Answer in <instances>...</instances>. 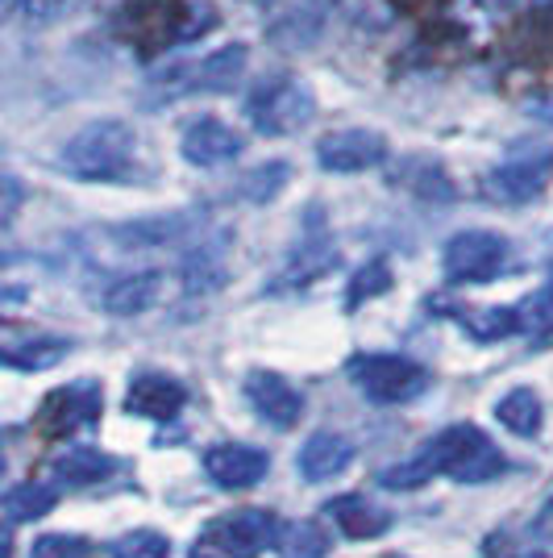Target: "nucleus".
I'll return each instance as SVG.
<instances>
[{
    "instance_id": "4",
    "label": "nucleus",
    "mask_w": 553,
    "mask_h": 558,
    "mask_svg": "<svg viewBox=\"0 0 553 558\" xmlns=\"http://www.w3.org/2000/svg\"><path fill=\"white\" fill-rule=\"evenodd\" d=\"M317 113V100L308 93V84L296 80V75H279V80H267L258 93L250 96V121L258 134H271V138H283V134H296L304 130Z\"/></svg>"
},
{
    "instance_id": "7",
    "label": "nucleus",
    "mask_w": 553,
    "mask_h": 558,
    "mask_svg": "<svg viewBox=\"0 0 553 558\" xmlns=\"http://www.w3.org/2000/svg\"><path fill=\"white\" fill-rule=\"evenodd\" d=\"M445 276L450 283H487L504 271L507 242L491 230H462L445 242Z\"/></svg>"
},
{
    "instance_id": "5",
    "label": "nucleus",
    "mask_w": 553,
    "mask_h": 558,
    "mask_svg": "<svg viewBox=\"0 0 553 558\" xmlns=\"http://www.w3.org/2000/svg\"><path fill=\"white\" fill-rule=\"evenodd\" d=\"M346 372L379 404H404V400L425 392V384H429L425 367L404 359V354H354Z\"/></svg>"
},
{
    "instance_id": "15",
    "label": "nucleus",
    "mask_w": 553,
    "mask_h": 558,
    "mask_svg": "<svg viewBox=\"0 0 553 558\" xmlns=\"http://www.w3.org/2000/svg\"><path fill=\"white\" fill-rule=\"evenodd\" d=\"M184 88L187 93H230L233 84L246 75V47L230 43V47L212 50L200 63L184 68Z\"/></svg>"
},
{
    "instance_id": "2",
    "label": "nucleus",
    "mask_w": 553,
    "mask_h": 558,
    "mask_svg": "<svg viewBox=\"0 0 553 558\" xmlns=\"http://www.w3.org/2000/svg\"><path fill=\"white\" fill-rule=\"evenodd\" d=\"M134 155H138V134L130 121H93L84 125L79 134H71L67 146H63V167L79 180H93V184H113V180H125L130 167H134Z\"/></svg>"
},
{
    "instance_id": "27",
    "label": "nucleus",
    "mask_w": 553,
    "mask_h": 558,
    "mask_svg": "<svg viewBox=\"0 0 553 558\" xmlns=\"http://www.w3.org/2000/svg\"><path fill=\"white\" fill-rule=\"evenodd\" d=\"M516 317H520L525 333H545V329H553V279L541 292H532L525 304H516Z\"/></svg>"
},
{
    "instance_id": "33",
    "label": "nucleus",
    "mask_w": 553,
    "mask_h": 558,
    "mask_svg": "<svg viewBox=\"0 0 553 558\" xmlns=\"http://www.w3.org/2000/svg\"><path fill=\"white\" fill-rule=\"evenodd\" d=\"M379 484H383V488H395V492H413V488H420V484H429V475H425L416 463H408V466H392V471H383V475H379Z\"/></svg>"
},
{
    "instance_id": "23",
    "label": "nucleus",
    "mask_w": 553,
    "mask_h": 558,
    "mask_svg": "<svg viewBox=\"0 0 553 558\" xmlns=\"http://www.w3.org/2000/svg\"><path fill=\"white\" fill-rule=\"evenodd\" d=\"M63 354H67L63 338H29V342H17V347H0V363L17 367V372H47Z\"/></svg>"
},
{
    "instance_id": "37",
    "label": "nucleus",
    "mask_w": 553,
    "mask_h": 558,
    "mask_svg": "<svg viewBox=\"0 0 553 558\" xmlns=\"http://www.w3.org/2000/svg\"><path fill=\"white\" fill-rule=\"evenodd\" d=\"M550 279H553V263H550Z\"/></svg>"
},
{
    "instance_id": "30",
    "label": "nucleus",
    "mask_w": 553,
    "mask_h": 558,
    "mask_svg": "<svg viewBox=\"0 0 553 558\" xmlns=\"http://www.w3.org/2000/svg\"><path fill=\"white\" fill-rule=\"evenodd\" d=\"M283 180H287V167L283 163L258 167V171H250V175L242 180V196H246V201H271L279 187H283Z\"/></svg>"
},
{
    "instance_id": "12",
    "label": "nucleus",
    "mask_w": 553,
    "mask_h": 558,
    "mask_svg": "<svg viewBox=\"0 0 553 558\" xmlns=\"http://www.w3.org/2000/svg\"><path fill=\"white\" fill-rule=\"evenodd\" d=\"M187 404V392L180 379L162 372H146L130 384V396H125V413L146 421H175L180 409Z\"/></svg>"
},
{
    "instance_id": "28",
    "label": "nucleus",
    "mask_w": 553,
    "mask_h": 558,
    "mask_svg": "<svg viewBox=\"0 0 553 558\" xmlns=\"http://www.w3.org/2000/svg\"><path fill=\"white\" fill-rule=\"evenodd\" d=\"M93 555V542L79 534H42L34 542V555L29 558H88Z\"/></svg>"
},
{
    "instance_id": "13",
    "label": "nucleus",
    "mask_w": 553,
    "mask_h": 558,
    "mask_svg": "<svg viewBox=\"0 0 553 558\" xmlns=\"http://www.w3.org/2000/svg\"><path fill=\"white\" fill-rule=\"evenodd\" d=\"M242 134L225 125V121H217V117H205V121H196V125H187L184 138H180V150H184L187 163L196 167H221L237 159L242 155Z\"/></svg>"
},
{
    "instance_id": "18",
    "label": "nucleus",
    "mask_w": 553,
    "mask_h": 558,
    "mask_svg": "<svg viewBox=\"0 0 553 558\" xmlns=\"http://www.w3.org/2000/svg\"><path fill=\"white\" fill-rule=\"evenodd\" d=\"M329 521H337V530L354 542H370V537H383L392 530V517L379 509V505H370L367 496H337V500H329Z\"/></svg>"
},
{
    "instance_id": "16",
    "label": "nucleus",
    "mask_w": 553,
    "mask_h": 558,
    "mask_svg": "<svg viewBox=\"0 0 553 558\" xmlns=\"http://www.w3.org/2000/svg\"><path fill=\"white\" fill-rule=\"evenodd\" d=\"M349 463H354V446H349V438L333 434V429H321V434H312L300 446V475L312 480V484H324V480L342 475Z\"/></svg>"
},
{
    "instance_id": "11",
    "label": "nucleus",
    "mask_w": 553,
    "mask_h": 558,
    "mask_svg": "<svg viewBox=\"0 0 553 558\" xmlns=\"http://www.w3.org/2000/svg\"><path fill=\"white\" fill-rule=\"evenodd\" d=\"M246 396H250L254 413L275 425V429H292L304 413V396L292 379L275 372H250L246 375Z\"/></svg>"
},
{
    "instance_id": "32",
    "label": "nucleus",
    "mask_w": 553,
    "mask_h": 558,
    "mask_svg": "<svg viewBox=\"0 0 553 558\" xmlns=\"http://www.w3.org/2000/svg\"><path fill=\"white\" fill-rule=\"evenodd\" d=\"M22 205H25L22 180H13V175H0V230H9V226H13V217L22 213Z\"/></svg>"
},
{
    "instance_id": "31",
    "label": "nucleus",
    "mask_w": 553,
    "mask_h": 558,
    "mask_svg": "<svg viewBox=\"0 0 553 558\" xmlns=\"http://www.w3.org/2000/svg\"><path fill=\"white\" fill-rule=\"evenodd\" d=\"M75 0H17V9H22V17L29 25H47V22H59L63 13H67Z\"/></svg>"
},
{
    "instance_id": "14",
    "label": "nucleus",
    "mask_w": 553,
    "mask_h": 558,
    "mask_svg": "<svg viewBox=\"0 0 553 558\" xmlns=\"http://www.w3.org/2000/svg\"><path fill=\"white\" fill-rule=\"evenodd\" d=\"M192 233H196L192 213H159V217H142V221L116 226L113 238L125 251H155V246H180Z\"/></svg>"
},
{
    "instance_id": "35",
    "label": "nucleus",
    "mask_w": 553,
    "mask_h": 558,
    "mask_svg": "<svg viewBox=\"0 0 553 558\" xmlns=\"http://www.w3.org/2000/svg\"><path fill=\"white\" fill-rule=\"evenodd\" d=\"M0 558H13V530L0 521Z\"/></svg>"
},
{
    "instance_id": "1",
    "label": "nucleus",
    "mask_w": 553,
    "mask_h": 558,
    "mask_svg": "<svg viewBox=\"0 0 553 558\" xmlns=\"http://www.w3.org/2000/svg\"><path fill=\"white\" fill-rule=\"evenodd\" d=\"M416 466L433 480V475H450V480H458V484H487V480H495L500 471H504V450L487 438L479 425H450V429H441L433 434L425 450H420V459Z\"/></svg>"
},
{
    "instance_id": "25",
    "label": "nucleus",
    "mask_w": 553,
    "mask_h": 558,
    "mask_svg": "<svg viewBox=\"0 0 553 558\" xmlns=\"http://www.w3.org/2000/svg\"><path fill=\"white\" fill-rule=\"evenodd\" d=\"M462 326L475 342H500V338L520 333V317H516V308H504V304L500 308H466Z\"/></svg>"
},
{
    "instance_id": "6",
    "label": "nucleus",
    "mask_w": 553,
    "mask_h": 558,
    "mask_svg": "<svg viewBox=\"0 0 553 558\" xmlns=\"http://www.w3.org/2000/svg\"><path fill=\"white\" fill-rule=\"evenodd\" d=\"M553 175V150L550 146H529L516 150L507 163H500L483 180V192L500 205H529L537 201Z\"/></svg>"
},
{
    "instance_id": "26",
    "label": "nucleus",
    "mask_w": 553,
    "mask_h": 558,
    "mask_svg": "<svg viewBox=\"0 0 553 558\" xmlns=\"http://www.w3.org/2000/svg\"><path fill=\"white\" fill-rule=\"evenodd\" d=\"M113 558H171V542L159 530H130L109 546Z\"/></svg>"
},
{
    "instance_id": "29",
    "label": "nucleus",
    "mask_w": 553,
    "mask_h": 558,
    "mask_svg": "<svg viewBox=\"0 0 553 558\" xmlns=\"http://www.w3.org/2000/svg\"><path fill=\"white\" fill-rule=\"evenodd\" d=\"M388 288H392V267L388 263H367L349 283V304H362L379 292H388Z\"/></svg>"
},
{
    "instance_id": "8",
    "label": "nucleus",
    "mask_w": 553,
    "mask_h": 558,
    "mask_svg": "<svg viewBox=\"0 0 553 558\" xmlns=\"http://www.w3.org/2000/svg\"><path fill=\"white\" fill-rule=\"evenodd\" d=\"M100 417V384H67V388H54L38 409V429L47 438H67L75 429L93 425Z\"/></svg>"
},
{
    "instance_id": "24",
    "label": "nucleus",
    "mask_w": 553,
    "mask_h": 558,
    "mask_svg": "<svg viewBox=\"0 0 553 558\" xmlns=\"http://www.w3.org/2000/svg\"><path fill=\"white\" fill-rule=\"evenodd\" d=\"M54 505H59L54 488H47V484H22V488H13L9 496H4L0 509H4V521L25 525V521H42Z\"/></svg>"
},
{
    "instance_id": "10",
    "label": "nucleus",
    "mask_w": 553,
    "mask_h": 558,
    "mask_svg": "<svg viewBox=\"0 0 553 558\" xmlns=\"http://www.w3.org/2000/svg\"><path fill=\"white\" fill-rule=\"evenodd\" d=\"M267 466H271V459H267L258 446H246V442H221L205 454L208 480L225 492L254 488V484L267 475Z\"/></svg>"
},
{
    "instance_id": "22",
    "label": "nucleus",
    "mask_w": 553,
    "mask_h": 558,
    "mask_svg": "<svg viewBox=\"0 0 553 558\" xmlns=\"http://www.w3.org/2000/svg\"><path fill=\"white\" fill-rule=\"evenodd\" d=\"M495 421L504 425L507 434H516V438H537V429H541V400H537L532 388H512L495 404Z\"/></svg>"
},
{
    "instance_id": "19",
    "label": "nucleus",
    "mask_w": 553,
    "mask_h": 558,
    "mask_svg": "<svg viewBox=\"0 0 553 558\" xmlns=\"http://www.w3.org/2000/svg\"><path fill=\"white\" fill-rule=\"evenodd\" d=\"M162 292V276L159 271H134V276H121L109 283L105 292V313L113 317H138L150 304L159 301Z\"/></svg>"
},
{
    "instance_id": "36",
    "label": "nucleus",
    "mask_w": 553,
    "mask_h": 558,
    "mask_svg": "<svg viewBox=\"0 0 553 558\" xmlns=\"http://www.w3.org/2000/svg\"><path fill=\"white\" fill-rule=\"evenodd\" d=\"M13 4H17V0H0V22L9 17V9H13Z\"/></svg>"
},
{
    "instance_id": "34",
    "label": "nucleus",
    "mask_w": 553,
    "mask_h": 558,
    "mask_svg": "<svg viewBox=\"0 0 553 558\" xmlns=\"http://www.w3.org/2000/svg\"><path fill=\"white\" fill-rule=\"evenodd\" d=\"M529 113L537 117V121H550V125H553V96H541V100H532Z\"/></svg>"
},
{
    "instance_id": "9",
    "label": "nucleus",
    "mask_w": 553,
    "mask_h": 558,
    "mask_svg": "<svg viewBox=\"0 0 553 558\" xmlns=\"http://www.w3.org/2000/svg\"><path fill=\"white\" fill-rule=\"evenodd\" d=\"M388 159V138L374 134V130H337L321 138L317 146V163L324 171H337V175H354V171H370Z\"/></svg>"
},
{
    "instance_id": "3",
    "label": "nucleus",
    "mask_w": 553,
    "mask_h": 558,
    "mask_svg": "<svg viewBox=\"0 0 553 558\" xmlns=\"http://www.w3.org/2000/svg\"><path fill=\"white\" fill-rule=\"evenodd\" d=\"M279 537V521L267 509H237L212 517L200 537L192 542L187 558H258Z\"/></svg>"
},
{
    "instance_id": "38",
    "label": "nucleus",
    "mask_w": 553,
    "mask_h": 558,
    "mask_svg": "<svg viewBox=\"0 0 553 558\" xmlns=\"http://www.w3.org/2000/svg\"><path fill=\"white\" fill-rule=\"evenodd\" d=\"M388 558H404V555H388Z\"/></svg>"
},
{
    "instance_id": "21",
    "label": "nucleus",
    "mask_w": 553,
    "mask_h": 558,
    "mask_svg": "<svg viewBox=\"0 0 553 558\" xmlns=\"http://www.w3.org/2000/svg\"><path fill=\"white\" fill-rule=\"evenodd\" d=\"M279 558H324L333 550V537L321 521H287L275 537Z\"/></svg>"
},
{
    "instance_id": "17",
    "label": "nucleus",
    "mask_w": 553,
    "mask_h": 558,
    "mask_svg": "<svg viewBox=\"0 0 553 558\" xmlns=\"http://www.w3.org/2000/svg\"><path fill=\"white\" fill-rule=\"evenodd\" d=\"M337 267V246L329 242V238H312V242H300L292 255H287V263H283V271L275 276V292H283V288H308L312 279L329 276Z\"/></svg>"
},
{
    "instance_id": "20",
    "label": "nucleus",
    "mask_w": 553,
    "mask_h": 558,
    "mask_svg": "<svg viewBox=\"0 0 553 558\" xmlns=\"http://www.w3.org/2000/svg\"><path fill=\"white\" fill-rule=\"evenodd\" d=\"M113 471H116V463L105 450H96V446H75V450L54 459V480L75 484V488H93L100 480H109Z\"/></svg>"
}]
</instances>
